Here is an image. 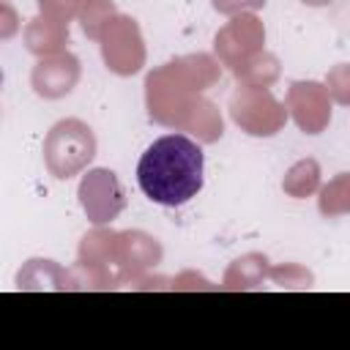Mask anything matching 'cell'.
<instances>
[{
	"label": "cell",
	"instance_id": "1",
	"mask_svg": "<svg viewBox=\"0 0 350 350\" xmlns=\"http://www.w3.org/2000/svg\"><path fill=\"white\" fill-rule=\"evenodd\" d=\"M137 183L159 205H186L205 183V153L183 134L159 137L137 164Z\"/></svg>",
	"mask_w": 350,
	"mask_h": 350
}]
</instances>
